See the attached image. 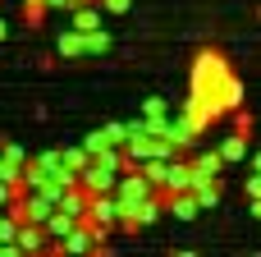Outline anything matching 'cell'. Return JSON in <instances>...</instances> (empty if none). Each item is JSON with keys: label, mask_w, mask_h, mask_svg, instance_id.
Returning <instances> with one entry per match:
<instances>
[{"label": "cell", "mask_w": 261, "mask_h": 257, "mask_svg": "<svg viewBox=\"0 0 261 257\" xmlns=\"http://www.w3.org/2000/svg\"><path fill=\"white\" fill-rule=\"evenodd\" d=\"M5 37H9V23H5V18H0V41H5Z\"/></svg>", "instance_id": "cell-26"}, {"label": "cell", "mask_w": 261, "mask_h": 257, "mask_svg": "<svg viewBox=\"0 0 261 257\" xmlns=\"http://www.w3.org/2000/svg\"><path fill=\"white\" fill-rule=\"evenodd\" d=\"M239 106H243V83H239L229 55L216 51V46H202V51L193 55V74H188L184 120H188L197 133H206L211 124H220V120H225L229 110H239Z\"/></svg>", "instance_id": "cell-1"}, {"label": "cell", "mask_w": 261, "mask_h": 257, "mask_svg": "<svg viewBox=\"0 0 261 257\" xmlns=\"http://www.w3.org/2000/svg\"><path fill=\"white\" fill-rule=\"evenodd\" d=\"M18 253H46V230L37 221H18V235H14Z\"/></svg>", "instance_id": "cell-8"}, {"label": "cell", "mask_w": 261, "mask_h": 257, "mask_svg": "<svg viewBox=\"0 0 261 257\" xmlns=\"http://www.w3.org/2000/svg\"><path fill=\"white\" fill-rule=\"evenodd\" d=\"M0 143H5V138H0Z\"/></svg>", "instance_id": "cell-28"}, {"label": "cell", "mask_w": 261, "mask_h": 257, "mask_svg": "<svg viewBox=\"0 0 261 257\" xmlns=\"http://www.w3.org/2000/svg\"><path fill=\"white\" fill-rule=\"evenodd\" d=\"M83 147H87V156H101V152H106L110 143H106V133L96 129V133H87V138H83Z\"/></svg>", "instance_id": "cell-19"}, {"label": "cell", "mask_w": 261, "mask_h": 257, "mask_svg": "<svg viewBox=\"0 0 261 257\" xmlns=\"http://www.w3.org/2000/svg\"><path fill=\"white\" fill-rule=\"evenodd\" d=\"M188 189H193V166H188L184 156L165 161V179H161V189H156V193L165 198V193H188Z\"/></svg>", "instance_id": "cell-2"}, {"label": "cell", "mask_w": 261, "mask_h": 257, "mask_svg": "<svg viewBox=\"0 0 261 257\" xmlns=\"http://www.w3.org/2000/svg\"><path fill=\"white\" fill-rule=\"evenodd\" d=\"M161 202H165V212H170V216H179V221H193V216L202 212V207H197V198H193V189H188V193H165Z\"/></svg>", "instance_id": "cell-9"}, {"label": "cell", "mask_w": 261, "mask_h": 257, "mask_svg": "<svg viewBox=\"0 0 261 257\" xmlns=\"http://www.w3.org/2000/svg\"><path fill=\"white\" fill-rule=\"evenodd\" d=\"M41 5H46V9H55V14H69L78 0H41Z\"/></svg>", "instance_id": "cell-22"}, {"label": "cell", "mask_w": 261, "mask_h": 257, "mask_svg": "<svg viewBox=\"0 0 261 257\" xmlns=\"http://www.w3.org/2000/svg\"><path fill=\"white\" fill-rule=\"evenodd\" d=\"M106 51H110V32H106V28L83 32V55H106Z\"/></svg>", "instance_id": "cell-14"}, {"label": "cell", "mask_w": 261, "mask_h": 257, "mask_svg": "<svg viewBox=\"0 0 261 257\" xmlns=\"http://www.w3.org/2000/svg\"><path fill=\"white\" fill-rule=\"evenodd\" d=\"M9 202H14V193H9V184L0 179V207H9Z\"/></svg>", "instance_id": "cell-24"}, {"label": "cell", "mask_w": 261, "mask_h": 257, "mask_svg": "<svg viewBox=\"0 0 261 257\" xmlns=\"http://www.w3.org/2000/svg\"><path fill=\"white\" fill-rule=\"evenodd\" d=\"M248 198H261V170L248 175Z\"/></svg>", "instance_id": "cell-23"}, {"label": "cell", "mask_w": 261, "mask_h": 257, "mask_svg": "<svg viewBox=\"0 0 261 257\" xmlns=\"http://www.w3.org/2000/svg\"><path fill=\"white\" fill-rule=\"evenodd\" d=\"M229 115H234V133H252V115H248L243 106H239V110H229Z\"/></svg>", "instance_id": "cell-20"}, {"label": "cell", "mask_w": 261, "mask_h": 257, "mask_svg": "<svg viewBox=\"0 0 261 257\" xmlns=\"http://www.w3.org/2000/svg\"><path fill=\"white\" fill-rule=\"evenodd\" d=\"M138 170L147 175V184H151V189H161V179H165V161H156V156H151V161H138Z\"/></svg>", "instance_id": "cell-16"}, {"label": "cell", "mask_w": 261, "mask_h": 257, "mask_svg": "<svg viewBox=\"0 0 261 257\" xmlns=\"http://www.w3.org/2000/svg\"><path fill=\"white\" fill-rule=\"evenodd\" d=\"M60 166L64 170H73V175H83L87 166H92V156H87V147L78 143V147H60Z\"/></svg>", "instance_id": "cell-13"}, {"label": "cell", "mask_w": 261, "mask_h": 257, "mask_svg": "<svg viewBox=\"0 0 261 257\" xmlns=\"http://www.w3.org/2000/svg\"><path fill=\"white\" fill-rule=\"evenodd\" d=\"M188 166H193V189H197V184H211V179H220V170H225V156H220V152H197Z\"/></svg>", "instance_id": "cell-7"}, {"label": "cell", "mask_w": 261, "mask_h": 257, "mask_svg": "<svg viewBox=\"0 0 261 257\" xmlns=\"http://www.w3.org/2000/svg\"><path fill=\"white\" fill-rule=\"evenodd\" d=\"M55 55H64V60H83V32H78V28H64V32L55 37Z\"/></svg>", "instance_id": "cell-10"}, {"label": "cell", "mask_w": 261, "mask_h": 257, "mask_svg": "<svg viewBox=\"0 0 261 257\" xmlns=\"http://www.w3.org/2000/svg\"><path fill=\"white\" fill-rule=\"evenodd\" d=\"M115 179H119V170H110V166H101V161H92V166L78 175V184H83L87 193H115Z\"/></svg>", "instance_id": "cell-6"}, {"label": "cell", "mask_w": 261, "mask_h": 257, "mask_svg": "<svg viewBox=\"0 0 261 257\" xmlns=\"http://www.w3.org/2000/svg\"><path fill=\"white\" fill-rule=\"evenodd\" d=\"M193 198H197V207H202V212H206V207H220V179L197 184V189H193Z\"/></svg>", "instance_id": "cell-15"}, {"label": "cell", "mask_w": 261, "mask_h": 257, "mask_svg": "<svg viewBox=\"0 0 261 257\" xmlns=\"http://www.w3.org/2000/svg\"><path fill=\"white\" fill-rule=\"evenodd\" d=\"M252 216H257V221H261V198H252Z\"/></svg>", "instance_id": "cell-25"}, {"label": "cell", "mask_w": 261, "mask_h": 257, "mask_svg": "<svg viewBox=\"0 0 261 257\" xmlns=\"http://www.w3.org/2000/svg\"><path fill=\"white\" fill-rule=\"evenodd\" d=\"M142 120L151 124V133H161V124L170 120V106H165L161 97H147V101H142Z\"/></svg>", "instance_id": "cell-12"}, {"label": "cell", "mask_w": 261, "mask_h": 257, "mask_svg": "<svg viewBox=\"0 0 261 257\" xmlns=\"http://www.w3.org/2000/svg\"><path fill=\"white\" fill-rule=\"evenodd\" d=\"M252 170H261V152H252Z\"/></svg>", "instance_id": "cell-27"}, {"label": "cell", "mask_w": 261, "mask_h": 257, "mask_svg": "<svg viewBox=\"0 0 261 257\" xmlns=\"http://www.w3.org/2000/svg\"><path fill=\"white\" fill-rule=\"evenodd\" d=\"M69 28H78V32L106 28V9H101V0H78V5L69 9Z\"/></svg>", "instance_id": "cell-3"}, {"label": "cell", "mask_w": 261, "mask_h": 257, "mask_svg": "<svg viewBox=\"0 0 261 257\" xmlns=\"http://www.w3.org/2000/svg\"><path fill=\"white\" fill-rule=\"evenodd\" d=\"M101 133H106V143H110V147H124V138H128V124H106Z\"/></svg>", "instance_id": "cell-18"}, {"label": "cell", "mask_w": 261, "mask_h": 257, "mask_svg": "<svg viewBox=\"0 0 261 257\" xmlns=\"http://www.w3.org/2000/svg\"><path fill=\"white\" fill-rule=\"evenodd\" d=\"M23 161H28V152H23L18 143H0V179H5L9 189L23 179Z\"/></svg>", "instance_id": "cell-5"}, {"label": "cell", "mask_w": 261, "mask_h": 257, "mask_svg": "<svg viewBox=\"0 0 261 257\" xmlns=\"http://www.w3.org/2000/svg\"><path fill=\"white\" fill-rule=\"evenodd\" d=\"M87 221L115 230V221H119V202H115V193H87Z\"/></svg>", "instance_id": "cell-4"}, {"label": "cell", "mask_w": 261, "mask_h": 257, "mask_svg": "<svg viewBox=\"0 0 261 257\" xmlns=\"http://www.w3.org/2000/svg\"><path fill=\"white\" fill-rule=\"evenodd\" d=\"M23 23H28V28H41V23H46V5H41V0H37V5H23Z\"/></svg>", "instance_id": "cell-17"}, {"label": "cell", "mask_w": 261, "mask_h": 257, "mask_svg": "<svg viewBox=\"0 0 261 257\" xmlns=\"http://www.w3.org/2000/svg\"><path fill=\"white\" fill-rule=\"evenodd\" d=\"M216 152L225 156V166H239V161H248V133H229V138H225Z\"/></svg>", "instance_id": "cell-11"}, {"label": "cell", "mask_w": 261, "mask_h": 257, "mask_svg": "<svg viewBox=\"0 0 261 257\" xmlns=\"http://www.w3.org/2000/svg\"><path fill=\"white\" fill-rule=\"evenodd\" d=\"M128 5H133V0H101L106 14H128Z\"/></svg>", "instance_id": "cell-21"}]
</instances>
